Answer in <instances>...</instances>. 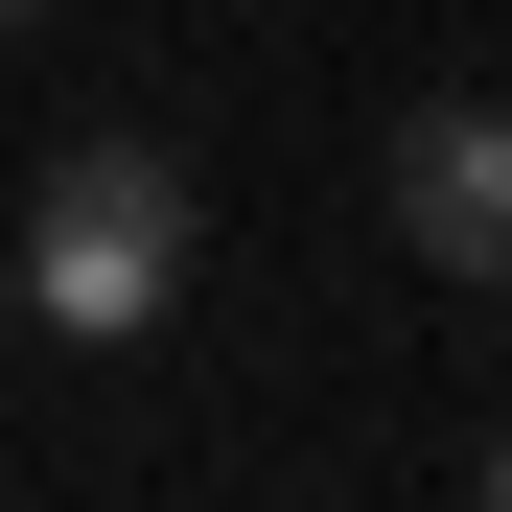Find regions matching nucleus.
<instances>
[{"label": "nucleus", "instance_id": "1", "mask_svg": "<svg viewBox=\"0 0 512 512\" xmlns=\"http://www.w3.org/2000/svg\"><path fill=\"white\" fill-rule=\"evenodd\" d=\"M187 256H210L187 163H163V140H70V163H47V210H24V326H70V350H140V326L187 303Z\"/></svg>", "mask_w": 512, "mask_h": 512}, {"label": "nucleus", "instance_id": "2", "mask_svg": "<svg viewBox=\"0 0 512 512\" xmlns=\"http://www.w3.org/2000/svg\"><path fill=\"white\" fill-rule=\"evenodd\" d=\"M396 233L443 256V280H512V117L489 94H419L396 117Z\"/></svg>", "mask_w": 512, "mask_h": 512}, {"label": "nucleus", "instance_id": "3", "mask_svg": "<svg viewBox=\"0 0 512 512\" xmlns=\"http://www.w3.org/2000/svg\"><path fill=\"white\" fill-rule=\"evenodd\" d=\"M466 489H489V512H512V443H489V466H466Z\"/></svg>", "mask_w": 512, "mask_h": 512}, {"label": "nucleus", "instance_id": "4", "mask_svg": "<svg viewBox=\"0 0 512 512\" xmlns=\"http://www.w3.org/2000/svg\"><path fill=\"white\" fill-rule=\"evenodd\" d=\"M0 24H47V0H0Z\"/></svg>", "mask_w": 512, "mask_h": 512}]
</instances>
